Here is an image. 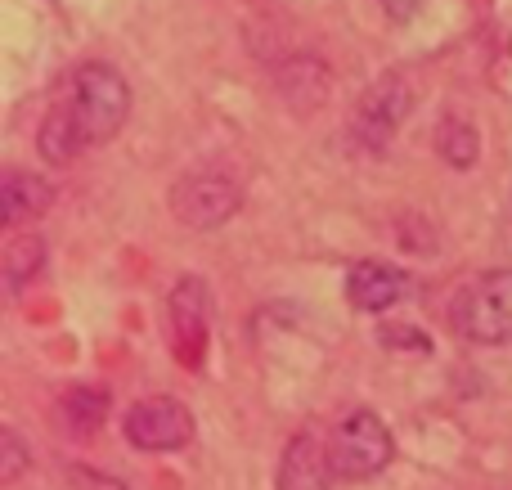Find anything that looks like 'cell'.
<instances>
[{"label":"cell","mask_w":512,"mask_h":490,"mask_svg":"<svg viewBox=\"0 0 512 490\" xmlns=\"http://www.w3.org/2000/svg\"><path fill=\"white\" fill-rule=\"evenodd\" d=\"M450 329L477 347L512 342V270H486L468 279L450 302Z\"/></svg>","instance_id":"cell-1"},{"label":"cell","mask_w":512,"mask_h":490,"mask_svg":"<svg viewBox=\"0 0 512 490\" xmlns=\"http://www.w3.org/2000/svg\"><path fill=\"white\" fill-rule=\"evenodd\" d=\"M72 117L81 122L90 144L113 140L117 131L131 117V86L117 68L108 63H81L77 77H72Z\"/></svg>","instance_id":"cell-2"},{"label":"cell","mask_w":512,"mask_h":490,"mask_svg":"<svg viewBox=\"0 0 512 490\" xmlns=\"http://www.w3.org/2000/svg\"><path fill=\"white\" fill-rule=\"evenodd\" d=\"M243 207V189L230 171L216 167H198L171 185V216H176L185 230H216L225 225L234 212Z\"/></svg>","instance_id":"cell-3"},{"label":"cell","mask_w":512,"mask_h":490,"mask_svg":"<svg viewBox=\"0 0 512 490\" xmlns=\"http://www.w3.org/2000/svg\"><path fill=\"white\" fill-rule=\"evenodd\" d=\"M391 459H396V441L373 410L346 414L342 428L333 432V468L342 482H369V477L387 473Z\"/></svg>","instance_id":"cell-4"},{"label":"cell","mask_w":512,"mask_h":490,"mask_svg":"<svg viewBox=\"0 0 512 490\" xmlns=\"http://www.w3.org/2000/svg\"><path fill=\"white\" fill-rule=\"evenodd\" d=\"M409 108H414V90H409V81L400 77V72H382V77L369 81L364 95L355 99V117H351L355 140H360L364 149L382 153L391 140H396L400 126H405Z\"/></svg>","instance_id":"cell-5"},{"label":"cell","mask_w":512,"mask_h":490,"mask_svg":"<svg viewBox=\"0 0 512 490\" xmlns=\"http://www.w3.org/2000/svg\"><path fill=\"white\" fill-rule=\"evenodd\" d=\"M126 441L149 455H167V450H185L194 441V414L176 401V396H144L126 410Z\"/></svg>","instance_id":"cell-6"},{"label":"cell","mask_w":512,"mask_h":490,"mask_svg":"<svg viewBox=\"0 0 512 490\" xmlns=\"http://www.w3.org/2000/svg\"><path fill=\"white\" fill-rule=\"evenodd\" d=\"M167 324H171V351L180 365L198 369L207 351V324H212V297L198 275H180L167 302Z\"/></svg>","instance_id":"cell-7"},{"label":"cell","mask_w":512,"mask_h":490,"mask_svg":"<svg viewBox=\"0 0 512 490\" xmlns=\"http://www.w3.org/2000/svg\"><path fill=\"white\" fill-rule=\"evenodd\" d=\"M333 446L315 437V432H297V437L283 446L279 459V490H333Z\"/></svg>","instance_id":"cell-8"},{"label":"cell","mask_w":512,"mask_h":490,"mask_svg":"<svg viewBox=\"0 0 512 490\" xmlns=\"http://www.w3.org/2000/svg\"><path fill=\"white\" fill-rule=\"evenodd\" d=\"M409 279L405 270L387 266V261H360V266H351V275H346V302L355 306V311H387V306H396L400 297H405Z\"/></svg>","instance_id":"cell-9"},{"label":"cell","mask_w":512,"mask_h":490,"mask_svg":"<svg viewBox=\"0 0 512 490\" xmlns=\"http://www.w3.org/2000/svg\"><path fill=\"white\" fill-rule=\"evenodd\" d=\"M54 203V189L50 180H41L36 171H5L0 180V207H5V221L9 225H23V221H36L45 216Z\"/></svg>","instance_id":"cell-10"},{"label":"cell","mask_w":512,"mask_h":490,"mask_svg":"<svg viewBox=\"0 0 512 490\" xmlns=\"http://www.w3.org/2000/svg\"><path fill=\"white\" fill-rule=\"evenodd\" d=\"M59 428L77 441H90L108 419V392L99 387H72V392L59 396V410H54Z\"/></svg>","instance_id":"cell-11"},{"label":"cell","mask_w":512,"mask_h":490,"mask_svg":"<svg viewBox=\"0 0 512 490\" xmlns=\"http://www.w3.org/2000/svg\"><path fill=\"white\" fill-rule=\"evenodd\" d=\"M36 144H41V158L54 162V167H68L81 149H90V140H86V131H81V122L72 117V108H54L41 122V131H36Z\"/></svg>","instance_id":"cell-12"},{"label":"cell","mask_w":512,"mask_h":490,"mask_svg":"<svg viewBox=\"0 0 512 490\" xmlns=\"http://www.w3.org/2000/svg\"><path fill=\"white\" fill-rule=\"evenodd\" d=\"M436 153H441V162H445V167H454V171L477 167L481 131L468 122V117H445V122L436 126Z\"/></svg>","instance_id":"cell-13"},{"label":"cell","mask_w":512,"mask_h":490,"mask_svg":"<svg viewBox=\"0 0 512 490\" xmlns=\"http://www.w3.org/2000/svg\"><path fill=\"white\" fill-rule=\"evenodd\" d=\"M0 266H5V284L18 293L27 279L41 275V266H45V243L36 239V234H23V239H14V243L5 248V261H0Z\"/></svg>","instance_id":"cell-14"},{"label":"cell","mask_w":512,"mask_h":490,"mask_svg":"<svg viewBox=\"0 0 512 490\" xmlns=\"http://www.w3.org/2000/svg\"><path fill=\"white\" fill-rule=\"evenodd\" d=\"M27 464H32L27 441L18 437L14 428H5V432H0V482H18V477L27 473Z\"/></svg>","instance_id":"cell-15"},{"label":"cell","mask_w":512,"mask_h":490,"mask_svg":"<svg viewBox=\"0 0 512 490\" xmlns=\"http://www.w3.org/2000/svg\"><path fill=\"white\" fill-rule=\"evenodd\" d=\"M382 342H387V347H418V351H432V342L427 338H418L414 329H409V324H387V329H382Z\"/></svg>","instance_id":"cell-16"},{"label":"cell","mask_w":512,"mask_h":490,"mask_svg":"<svg viewBox=\"0 0 512 490\" xmlns=\"http://www.w3.org/2000/svg\"><path fill=\"white\" fill-rule=\"evenodd\" d=\"M418 5H423V0H382V14H387L391 23H405V18L418 14Z\"/></svg>","instance_id":"cell-17"}]
</instances>
